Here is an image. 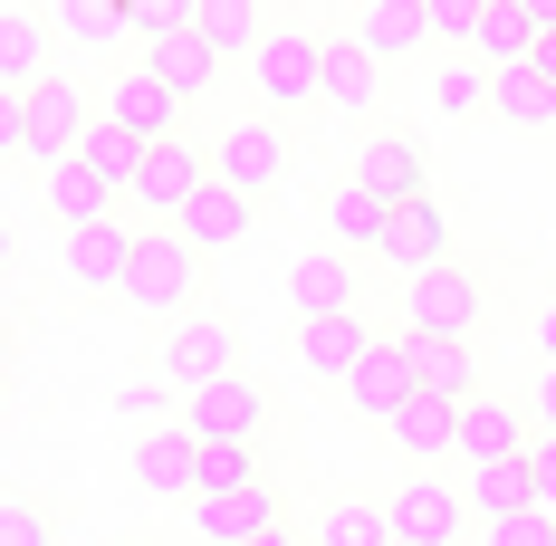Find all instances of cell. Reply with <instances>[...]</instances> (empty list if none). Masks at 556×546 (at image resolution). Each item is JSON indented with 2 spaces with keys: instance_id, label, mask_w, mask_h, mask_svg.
Masks as SVG:
<instances>
[{
  "instance_id": "6da1fadb",
  "label": "cell",
  "mask_w": 556,
  "mask_h": 546,
  "mask_svg": "<svg viewBox=\"0 0 556 546\" xmlns=\"http://www.w3.org/2000/svg\"><path fill=\"white\" fill-rule=\"evenodd\" d=\"M202 259H212V250H192V230H182V220H164V230H135L125 307H154V317H182V307H202Z\"/></svg>"
},
{
  "instance_id": "7a4b0ae2",
  "label": "cell",
  "mask_w": 556,
  "mask_h": 546,
  "mask_svg": "<svg viewBox=\"0 0 556 546\" xmlns=\"http://www.w3.org/2000/svg\"><path fill=\"white\" fill-rule=\"evenodd\" d=\"M125 269H135V230L125 220H67V240H58V278L77 288V297H125Z\"/></svg>"
},
{
  "instance_id": "3957f363",
  "label": "cell",
  "mask_w": 556,
  "mask_h": 546,
  "mask_svg": "<svg viewBox=\"0 0 556 546\" xmlns=\"http://www.w3.org/2000/svg\"><path fill=\"white\" fill-rule=\"evenodd\" d=\"M250 67H260V97H269V115L317 106V97H327V39H317V29H269V39L250 49Z\"/></svg>"
},
{
  "instance_id": "277c9868",
  "label": "cell",
  "mask_w": 556,
  "mask_h": 546,
  "mask_svg": "<svg viewBox=\"0 0 556 546\" xmlns=\"http://www.w3.org/2000/svg\"><path fill=\"white\" fill-rule=\"evenodd\" d=\"M240 365V335H230V317H212V307H182V317H164V345H154V374H173L182 393L192 383H212Z\"/></svg>"
},
{
  "instance_id": "5b68a950",
  "label": "cell",
  "mask_w": 556,
  "mask_h": 546,
  "mask_svg": "<svg viewBox=\"0 0 556 546\" xmlns=\"http://www.w3.org/2000/svg\"><path fill=\"white\" fill-rule=\"evenodd\" d=\"M288 508H278L269 480H230V490H192V537L202 546H250V537H278Z\"/></svg>"
},
{
  "instance_id": "8992f818",
  "label": "cell",
  "mask_w": 556,
  "mask_h": 546,
  "mask_svg": "<svg viewBox=\"0 0 556 546\" xmlns=\"http://www.w3.org/2000/svg\"><path fill=\"white\" fill-rule=\"evenodd\" d=\"M212 182V154H192V135H154L144 144V164H135V182H125V202L154 220H182V202Z\"/></svg>"
},
{
  "instance_id": "52a82bcc",
  "label": "cell",
  "mask_w": 556,
  "mask_h": 546,
  "mask_svg": "<svg viewBox=\"0 0 556 546\" xmlns=\"http://www.w3.org/2000/svg\"><path fill=\"white\" fill-rule=\"evenodd\" d=\"M470 327H480V278L460 259L403 278V335H470Z\"/></svg>"
},
{
  "instance_id": "ba28073f",
  "label": "cell",
  "mask_w": 556,
  "mask_h": 546,
  "mask_svg": "<svg viewBox=\"0 0 556 546\" xmlns=\"http://www.w3.org/2000/svg\"><path fill=\"white\" fill-rule=\"evenodd\" d=\"M384 518H393V537H422V546H460V528H470L480 508H470V490H451L442 470H422V460H413V480H403V490L384 498Z\"/></svg>"
},
{
  "instance_id": "9c48e42d",
  "label": "cell",
  "mask_w": 556,
  "mask_h": 546,
  "mask_svg": "<svg viewBox=\"0 0 556 546\" xmlns=\"http://www.w3.org/2000/svg\"><path fill=\"white\" fill-rule=\"evenodd\" d=\"M182 422H192L202 441H260V422H269V383H250L240 365H230V374H212V383L182 393Z\"/></svg>"
},
{
  "instance_id": "30bf717a",
  "label": "cell",
  "mask_w": 556,
  "mask_h": 546,
  "mask_svg": "<svg viewBox=\"0 0 556 546\" xmlns=\"http://www.w3.org/2000/svg\"><path fill=\"white\" fill-rule=\"evenodd\" d=\"M135 490H144V498H192V490H202V432H192L182 412L135 441Z\"/></svg>"
},
{
  "instance_id": "8fae6325",
  "label": "cell",
  "mask_w": 556,
  "mask_h": 546,
  "mask_svg": "<svg viewBox=\"0 0 556 546\" xmlns=\"http://www.w3.org/2000/svg\"><path fill=\"white\" fill-rule=\"evenodd\" d=\"M528 422H538V412H518V403L490 393V383L460 393V460H470V470H490V460H528Z\"/></svg>"
},
{
  "instance_id": "7c38bea8",
  "label": "cell",
  "mask_w": 556,
  "mask_h": 546,
  "mask_svg": "<svg viewBox=\"0 0 556 546\" xmlns=\"http://www.w3.org/2000/svg\"><path fill=\"white\" fill-rule=\"evenodd\" d=\"M97 125V106H87V87L77 77H29V154L39 164H58V154H77V135Z\"/></svg>"
},
{
  "instance_id": "4fadbf2b",
  "label": "cell",
  "mask_w": 556,
  "mask_h": 546,
  "mask_svg": "<svg viewBox=\"0 0 556 546\" xmlns=\"http://www.w3.org/2000/svg\"><path fill=\"white\" fill-rule=\"evenodd\" d=\"M422 383V365H413V335H375L365 345V365L345 374V403L365 412V422H393V403Z\"/></svg>"
},
{
  "instance_id": "5bb4252c",
  "label": "cell",
  "mask_w": 556,
  "mask_h": 546,
  "mask_svg": "<svg viewBox=\"0 0 556 546\" xmlns=\"http://www.w3.org/2000/svg\"><path fill=\"white\" fill-rule=\"evenodd\" d=\"M212 173L260 202V192H278V173H288V135H278L269 115H250V125H230L222 144H212Z\"/></svg>"
},
{
  "instance_id": "9a60e30c",
  "label": "cell",
  "mask_w": 556,
  "mask_h": 546,
  "mask_svg": "<svg viewBox=\"0 0 556 546\" xmlns=\"http://www.w3.org/2000/svg\"><path fill=\"white\" fill-rule=\"evenodd\" d=\"M365 345H375V327L355 317V307H327V317H298V365L317 383H345L355 365H365Z\"/></svg>"
},
{
  "instance_id": "2e32d148",
  "label": "cell",
  "mask_w": 556,
  "mask_h": 546,
  "mask_svg": "<svg viewBox=\"0 0 556 546\" xmlns=\"http://www.w3.org/2000/svg\"><path fill=\"white\" fill-rule=\"evenodd\" d=\"M393 441H403V460H442L460 450V393H432V383H413L403 403H393Z\"/></svg>"
},
{
  "instance_id": "e0dca14e",
  "label": "cell",
  "mask_w": 556,
  "mask_h": 546,
  "mask_svg": "<svg viewBox=\"0 0 556 546\" xmlns=\"http://www.w3.org/2000/svg\"><path fill=\"white\" fill-rule=\"evenodd\" d=\"M375 259H393L403 278H413V269H442V259H451V220H442V202H432V192L393 202V220H384V250H375Z\"/></svg>"
},
{
  "instance_id": "ac0fdd59",
  "label": "cell",
  "mask_w": 556,
  "mask_h": 546,
  "mask_svg": "<svg viewBox=\"0 0 556 546\" xmlns=\"http://www.w3.org/2000/svg\"><path fill=\"white\" fill-rule=\"evenodd\" d=\"M106 115H115V125H125V135H144V144H154V135H182V97H173V87H164V77H154V67H144V58H135L125 77H115Z\"/></svg>"
},
{
  "instance_id": "d6986e66",
  "label": "cell",
  "mask_w": 556,
  "mask_h": 546,
  "mask_svg": "<svg viewBox=\"0 0 556 546\" xmlns=\"http://www.w3.org/2000/svg\"><path fill=\"white\" fill-rule=\"evenodd\" d=\"M355 39H365V49L384 58H422L432 49V10H422V0H355Z\"/></svg>"
},
{
  "instance_id": "ffe728a7",
  "label": "cell",
  "mask_w": 556,
  "mask_h": 546,
  "mask_svg": "<svg viewBox=\"0 0 556 546\" xmlns=\"http://www.w3.org/2000/svg\"><path fill=\"white\" fill-rule=\"evenodd\" d=\"M144 67L164 77L173 97H202V87L222 77V49H212V39H202V20H192V29H154V39H144Z\"/></svg>"
},
{
  "instance_id": "44dd1931",
  "label": "cell",
  "mask_w": 556,
  "mask_h": 546,
  "mask_svg": "<svg viewBox=\"0 0 556 546\" xmlns=\"http://www.w3.org/2000/svg\"><path fill=\"white\" fill-rule=\"evenodd\" d=\"M250 220H260V202L240 192V182H202L192 202H182V230H192V250H230V240H250Z\"/></svg>"
},
{
  "instance_id": "7402d4cb",
  "label": "cell",
  "mask_w": 556,
  "mask_h": 546,
  "mask_svg": "<svg viewBox=\"0 0 556 546\" xmlns=\"http://www.w3.org/2000/svg\"><path fill=\"white\" fill-rule=\"evenodd\" d=\"M49 49H58V20H49V10H29V0H0V77H10V87L49 77Z\"/></svg>"
},
{
  "instance_id": "603a6c76",
  "label": "cell",
  "mask_w": 556,
  "mask_h": 546,
  "mask_svg": "<svg viewBox=\"0 0 556 546\" xmlns=\"http://www.w3.org/2000/svg\"><path fill=\"white\" fill-rule=\"evenodd\" d=\"M355 182H375L384 202H413V192H432L422 182V135H403V125H384L365 154H355Z\"/></svg>"
},
{
  "instance_id": "cb8c5ba5",
  "label": "cell",
  "mask_w": 556,
  "mask_h": 546,
  "mask_svg": "<svg viewBox=\"0 0 556 546\" xmlns=\"http://www.w3.org/2000/svg\"><path fill=\"white\" fill-rule=\"evenodd\" d=\"M384 220H393V202L375 192V182H355V173L327 192V230H336V250H365V259H375V250H384Z\"/></svg>"
},
{
  "instance_id": "d4e9b609",
  "label": "cell",
  "mask_w": 556,
  "mask_h": 546,
  "mask_svg": "<svg viewBox=\"0 0 556 546\" xmlns=\"http://www.w3.org/2000/svg\"><path fill=\"white\" fill-rule=\"evenodd\" d=\"M375 97H384V58L365 49L355 29H345V39H327V106H345V115H375Z\"/></svg>"
},
{
  "instance_id": "484cf974",
  "label": "cell",
  "mask_w": 556,
  "mask_h": 546,
  "mask_svg": "<svg viewBox=\"0 0 556 546\" xmlns=\"http://www.w3.org/2000/svg\"><path fill=\"white\" fill-rule=\"evenodd\" d=\"M490 106H500V125L538 135V125H556V77H538V58H518V67H490Z\"/></svg>"
},
{
  "instance_id": "4316f807",
  "label": "cell",
  "mask_w": 556,
  "mask_h": 546,
  "mask_svg": "<svg viewBox=\"0 0 556 546\" xmlns=\"http://www.w3.org/2000/svg\"><path fill=\"white\" fill-rule=\"evenodd\" d=\"M288 307H298V317L355 307V259H345V250H307V259L288 269Z\"/></svg>"
},
{
  "instance_id": "83f0119b",
  "label": "cell",
  "mask_w": 556,
  "mask_h": 546,
  "mask_svg": "<svg viewBox=\"0 0 556 546\" xmlns=\"http://www.w3.org/2000/svg\"><path fill=\"white\" fill-rule=\"evenodd\" d=\"M49 212L58 220H106L115 212V182L87 164V154H58V164H49Z\"/></svg>"
},
{
  "instance_id": "f1b7e54d",
  "label": "cell",
  "mask_w": 556,
  "mask_h": 546,
  "mask_svg": "<svg viewBox=\"0 0 556 546\" xmlns=\"http://www.w3.org/2000/svg\"><path fill=\"white\" fill-rule=\"evenodd\" d=\"M49 20H58V39H67V49H115V39L135 29V10H125V0H49Z\"/></svg>"
},
{
  "instance_id": "f546056e",
  "label": "cell",
  "mask_w": 556,
  "mask_h": 546,
  "mask_svg": "<svg viewBox=\"0 0 556 546\" xmlns=\"http://www.w3.org/2000/svg\"><path fill=\"white\" fill-rule=\"evenodd\" d=\"M528 49H538V20H528L518 0H490V10H480V39H470V58H490V67H518Z\"/></svg>"
},
{
  "instance_id": "4dcf8cb0",
  "label": "cell",
  "mask_w": 556,
  "mask_h": 546,
  "mask_svg": "<svg viewBox=\"0 0 556 546\" xmlns=\"http://www.w3.org/2000/svg\"><path fill=\"white\" fill-rule=\"evenodd\" d=\"M384 537H393L384 498H336L327 518H317V537H307V546H384Z\"/></svg>"
},
{
  "instance_id": "1f68e13d",
  "label": "cell",
  "mask_w": 556,
  "mask_h": 546,
  "mask_svg": "<svg viewBox=\"0 0 556 546\" xmlns=\"http://www.w3.org/2000/svg\"><path fill=\"white\" fill-rule=\"evenodd\" d=\"M202 39L222 58H250L260 39H269V20H260V0H202Z\"/></svg>"
},
{
  "instance_id": "d6a6232c",
  "label": "cell",
  "mask_w": 556,
  "mask_h": 546,
  "mask_svg": "<svg viewBox=\"0 0 556 546\" xmlns=\"http://www.w3.org/2000/svg\"><path fill=\"white\" fill-rule=\"evenodd\" d=\"M77 154H87V164H97V173L115 182V192H125V182H135V164H144V135H125L115 115H97V125L77 135Z\"/></svg>"
},
{
  "instance_id": "836d02e7",
  "label": "cell",
  "mask_w": 556,
  "mask_h": 546,
  "mask_svg": "<svg viewBox=\"0 0 556 546\" xmlns=\"http://www.w3.org/2000/svg\"><path fill=\"white\" fill-rule=\"evenodd\" d=\"M413 365L432 393H480V365H470V345L460 335H413Z\"/></svg>"
},
{
  "instance_id": "e575fe53",
  "label": "cell",
  "mask_w": 556,
  "mask_h": 546,
  "mask_svg": "<svg viewBox=\"0 0 556 546\" xmlns=\"http://www.w3.org/2000/svg\"><path fill=\"white\" fill-rule=\"evenodd\" d=\"M432 106L442 115H480L490 106V58H451L442 77H432Z\"/></svg>"
},
{
  "instance_id": "d590c367",
  "label": "cell",
  "mask_w": 556,
  "mask_h": 546,
  "mask_svg": "<svg viewBox=\"0 0 556 546\" xmlns=\"http://www.w3.org/2000/svg\"><path fill=\"white\" fill-rule=\"evenodd\" d=\"M230 480H260V441H202V490H230Z\"/></svg>"
},
{
  "instance_id": "8d00e7d4",
  "label": "cell",
  "mask_w": 556,
  "mask_h": 546,
  "mask_svg": "<svg viewBox=\"0 0 556 546\" xmlns=\"http://www.w3.org/2000/svg\"><path fill=\"white\" fill-rule=\"evenodd\" d=\"M422 10H432V39H442V49H470V39H480V10H490V0H422Z\"/></svg>"
},
{
  "instance_id": "74e56055",
  "label": "cell",
  "mask_w": 556,
  "mask_h": 546,
  "mask_svg": "<svg viewBox=\"0 0 556 546\" xmlns=\"http://www.w3.org/2000/svg\"><path fill=\"white\" fill-rule=\"evenodd\" d=\"M0 546H49V508L39 498H0Z\"/></svg>"
},
{
  "instance_id": "f35d334b",
  "label": "cell",
  "mask_w": 556,
  "mask_h": 546,
  "mask_svg": "<svg viewBox=\"0 0 556 546\" xmlns=\"http://www.w3.org/2000/svg\"><path fill=\"white\" fill-rule=\"evenodd\" d=\"M135 10V39H154V29H192L202 20V0H125Z\"/></svg>"
},
{
  "instance_id": "ab89813d",
  "label": "cell",
  "mask_w": 556,
  "mask_h": 546,
  "mask_svg": "<svg viewBox=\"0 0 556 546\" xmlns=\"http://www.w3.org/2000/svg\"><path fill=\"white\" fill-rule=\"evenodd\" d=\"M10 154H29V87L0 77V164H10Z\"/></svg>"
},
{
  "instance_id": "60d3db41",
  "label": "cell",
  "mask_w": 556,
  "mask_h": 546,
  "mask_svg": "<svg viewBox=\"0 0 556 546\" xmlns=\"http://www.w3.org/2000/svg\"><path fill=\"white\" fill-rule=\"evenodd\" d=\"M115 403H125V412H135V422H164L173 403H182V383H173V374H154V383H125V393H115Z\"/></svg>"
},
{
  "instance_id": "b9f144b4",
  "label": "cell",
  "mask_w": 556,
  "mask_h": 546,
  "mask_svg": "<svg viewBox=\"0 0 556 546\" xmlns=\"http://www.w3.org/2000/svg\"><path fill=\"white\" fill-rule=\"evenodd\" d=\"M490 546H556V518H547V508H518V518L490 528Z\"/></svg>"
},
{
  "instance_id": "7bdbcfd3",
  "label": "cell",
  "mask_w": 556,
  "mask_h": 546,
  "mask_svg": "<svg viewBox=\"0 0 556 546\" xmlns=\"http://www.w3.org/2000/svg\"><path fill=\"white\" fill-rule=\"evenodd\" d=\"M528 412H538V432L556 441V365H547V383H538V393H528Z\"/></svg>"
},
{
  "instance_id": "ee69618b",
  "label": "cell",
  "mask_w": 556,
  "mask_h": 546,
  "mask_svg": "<svg viewBox=\"0 0 556 546\" xmlns=\"http://www.w3.org/2000/svg\"><path fill=\"white\" fill-rule=\"evenodd\" d=\"M538 355H547V365H556V297H547V307H538Z\"/></svg>"
},
{
  "instance_id": "f6af8a7d",
  "label": "cell",
  "mask_w": 556,
  "mask_h": 546,
  "mask_svg": "<svg viewBox=\"0 0 556 546\" xmlns=\"http://www.w3.org/2000/svg\"><path fill=\"white\" fill-rule=\"evenodd\" d=\"M528 58H538V77H556V29H538V49H528Z\"/></svg>"
},
{
  "instance_id": "bcb514c9",
  "label": "cell",
  "mask_w": 556,
  "mask_h": 546,
  "mask_svg": "<svg viewBox=\"0 0 556 546\" xmlns=\"http://www.w3.org/2000/svg\"><path fill=\"white\" fill-rule=\"evenodd\" d=\"M518 10H528V20H538V29H556V0H518Z\"/></svg>"
},
{
  "instance_id": "7dc6e473",
  "label": "cell",
  "mask_w": 556,
  "mask_h": 546,
  "mask_svg": "<svg viewBox=\"0 0 556 546\" xmlns=\"http://www.w3.org/2000/svg\"><path fill=\"white\" fill-rule=\"evenodd\" d=\"M10 250H20V240H10V230H0V269H10Z\"/></svg>"
},
{
  "instance_id": "c3c4849f",
  "label": "cell",
  "mask_w": 556,
  "mask_h": 546,
  "mask_svg": "<svg viewBox=\"0 0 556 546\" xmlns=\"http://www.w3.org/2000/svg\"><path fill=\"white\" fill-rule=\"evenodd\" d=\"M0 365H10V327H0Z\"/></svg>"
},
{
  "instance_id": "681fc988",
  "label": "cell",
  "mask_w": 556,
  "mask_h": 546,
  "mask_svg": "<svg viewBox=\"0 0 556 546\" xmlns=\"http://www.w3.org/2000/svg\"><path fill=\"white\" fill-rule=\"evenodd\" d=\"M384 546H422V537H384Z\"/></svg>"
},
{
  "instance_id": "f907efd6",
  "label": "cell",
  "mask_w": 556,
  "mask_h": 546,
  "mask_svg": "<svg viewBox=\"0 0 556 546\" xmlns=\"http://www.w3.org/2000/svg\"><path fill=\"white\" fill-rule=\"evenodd\" d=\"M288 546H307V537H288Z\"/></svg>"
}]
</instances>
